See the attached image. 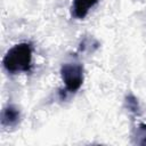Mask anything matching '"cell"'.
<instances>
[{
	"label": "cell",
	"instance_id": "277c9868",
	"mask_svg": "<svg viewBox=\"0 0 146 146\" xmlns=\"http://www.w3.org/2000/svg\"><path fill=\"white\" fill-rule=\"evenodd\" d=\"M99 0H73L72 1V16L75 17L76 19H83L89 10L98 3Z\"/></svg>",
	"mask_w": 146,
	"mask_h": 146
},
{
	"label": "cell",
	"instance_id": "5b68a950",
	"mask_svg": "<svg viewBox=\"0 0 146 146\" xmlns=\"http://www.w3.org/2000/svg\"><path fill=\"white\" fill-rule=\"evenodd\" d=\"M135 139V143L138 145H146V123H140L132 136Z\"/></svg>",
	"mask_w": 146,
	"mask_h": 146
},
{
	"label": "cell",
	"instance_id": "6da1fadb",
	"mask_svg": "<svg viewBox=\"0 0 146 146\" xmlns=\"http://www.w3.org/2000/svg\"><path fill=\"white\" fill-rule=\"evenodd\" d=\"M33 49L29 42L13 46L3 56L2 65L8 73H27L32 67Z\"/></svg>",
	"mask_w": 146,
	"mask_h": 146
},
{
	"label": "cell",
	"instance_id": "3957f363",
	"mask_svg": "<svg viewBox=\"0 0 146 146\" xmlns=\"http://www.w3.org/2000/svg\"><path fill=\"white\" fill-rule=\"evenodd\" d=\"M21 121V112L17 106L8 104L1 111V125L3 128H14Z\"/></svg>",
	"mask_w": 146,
	"mask_h": 146
},
{
	"label": "cell",
	"instance_id": "7a4b0ae2",
	"mask_svg": "<svg viewBox=\"0 0 146 146\" xmlns=\"http://www.w3.org/2000/svg\"><path fill=\"white\" fill-rule=\"evenodd\" d=\"M60 76L64 82L65 91L68 94L76 92L83 83V66L79 63H65L60 67Z\"/></svg>",
	"mask_w": 146,
	"mask_h": 146
},
{
	"label": "cell",
	"instance_id": "8992f818",
	"mask_svg": "<svg viewBox=\"0 0 146 146\" xmlns=\"http://www.w3.org/2000/svg\"><path fill=\"white\" fill-rule=\"evenodd\" d=\"M124 103H125V107L128 108V111L129 112H131V113H138L139 112V103H138V100H137V98L133 96V95H128L127 97H125V100H124Z\"/></svg>",
	"mask_w": 146,
	"mask_h": 146
}]
</instances>
